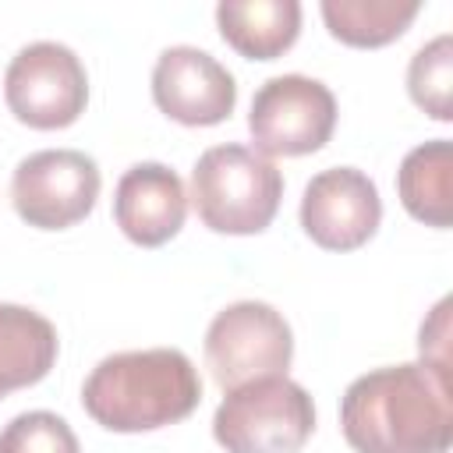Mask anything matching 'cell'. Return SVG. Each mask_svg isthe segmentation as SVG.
Segmentation results:
<instances>
[{
	"label": "cell",
	"mask_w": 453,
	"mask_h": 453,
	"mask_svg": "<svg viewBox=\"0 0 453 453\" xmlns=\"http://www.w3.org/2000/svg\"><path fill=\"white\" fill-rule=\"evenodd\" d=\"M188 191L184 180L163 163H134L113 191V219L127 241L159 248L184 226Z\"/></svg>",
	"instance_id": "cell-11"
},
{
	"label": "cell",
	"mask_w": 453,
	"mask_h": 453,
	"mask_svg": "<svg viewBox=\"0 0 453 453\" xmlns=\"http://www.w3.org/2000/svg\"><path fill=\"white\" fill-rule=\"evenodd\" d=\"M322 21L333 39L347 46H386L407 32L418 18V0H322Z\"/></svg>",
	"instance_id": "cell-15"
},
{
	"label": "cell",
	"mask_w": 453,
	"mask_h": 453,
	"mask_svg": "<svg viewBox=\"0 0 453 453\" xmlns=\"http://www.w3.org/2000/svg\"><path fill=\"white\" fill-rule=\"evenodd\" d=\"M446 333H449V301L442 297L432 315L421 322L418 333V350H421V365L435 368L439 375H449V354H446Z\"/></svg>",
	"instance_id": "cell-18"
},
{
	"label": "cell",
	"mask_w": 453,
	"mask_h": 453,
	"mask_svg": "<svg viewBox=\"0 0 453 453\" xmlns=\"http://www.w3.org/2000/svg\"><path fill=\"white\" fill-rule=\"evenodd\" d=\"M382 219L375 180L357 166L319 170L301 195V226L326 251L361 248Z\"/></svg>",
	"instance_id": "cell-9"
},
{
	"label": "cell",
	"mask_w": 453,
	"mask_h": 453,
	"mask_svg": "<svg viewBox=\"0 0 453 453\" xmlns=\"http://www.w3.org/2000/svg\"><path fill=\"white\" fill-rule=\"evenodd\" d=\"M340 428L357 453H446L453 442L449 375L421 361L372 368L347 386Z\"/></svg>",
	"instance_id": "cell-1"
},
{
	"label": "cell",
	"mask_w": 453,
	"mask_h": 453,
	"mask_svg": "<svg viewBox=\"0 0 453 453\" xmlns=\"http://www.w3.org/2000/svg\"><path fill=\"white\" fill-rule=\"evenodd\" d=\"M411 99L435 120L453 117V35L442 32L428 39L407 64Z\"/></svg>",
	"instance_id": "cell-16"
},
{
	"label": "cell",
	"mask_w": 453,
	"mask_h": 453,
	"mask_svg": "<svg viewBox=\"0 0 453 453\" xmlns=\"http://www.w3.org/2000/svg\"><path fill=\"white\" fill-rule=\"evenodd\" d=\"M290 361V322L265 301H234L205 329V365L223 393L251 379L287 375Z\"/></svg>",
	"instance_id": "cell-5"
},
{
	"label": "cell",
	"mask_w": 453,
	"mask_h": 453,
	"mask_svg": "<svg viewBox=\"0 0 453 453\" xmlns=\"http://www.w3.org/2000/svg\"><path fill=\"white\" fill-rule=\"evenodd\" d=\"M336 127V96L308 74H276L258 85L248 113L255 152L308 156L319 152Z\"/></svg>",
	"instance_id": "cell-7"
},
{
	"label": "cell",
	"mask_w": 453,
	"mask_h": 453,
	"mask_svg": "<svg viewBox=\"0 0 453 453\" xmlns=\"http://www.w3.org/2000/svg\"><path fill=\"white\" fill-rule=\"evenodd\" d=\"M57 329L46 315L25 304H0V400L35 386L57 361Z\"/></svg>",
	"instance_id": "cell-13"
},
{
	"label": "cell",
	"mask_w": 453,
	"mask_h": 453,
	"mask_svg": "<svg viewBox=\"0 0 453 453\" xmlns=\"http://www.w3.org/2000/svg\"><path fill=\"white\" fill-rule=\"evenodd\" d=\"M99 188L103 177L92 156L78 149H42L14 166L11 202L28 226L67 230L92 212Z\"/></svg>",
	"instance_id": "cell-8"
},
{
	"label": "cell",
	"mask_w": 453,
	"mask_h": 453,
	"mask_svg": "<svg viewBox=\"0 0 453 453\" xmlns=\"http://www.w3.org/2000/svg\"><path fill=\"white\" fill-rule=\"evenodd\" d=\"M219 35L248 60H276L301 32L297 0H223L216 7Z\"/></svg>",
	"instance_id": "cell-12"
},
{
	"label": "cell",
	"mask_w": 453,
	"mask_h": 453,
	"mask_svg": "<svg viewBox=\"0 0 453 453\" xmlns=\"http://www.w3.org/2000/svg\"><path fill=\"white\" fill-rule=\"evenodd\" d=\"M7 110L39 131H57L74 124L88 103V74L81 57L53 39L21 46L4 74Z\"/></svg>",
	"instance_id": "cell-6"
},
{
	"label": "cell",
	"mask_w": 453,
	"mask_h": 453,
	"mask_svg": "<svg viewBox=\"0 0 453 453\" xmlns=\"http://www.w3.org/2000/svg\"><path fill=\"white\" fill-rule=\"evenodd\" d=\"M396 191L403 209L428 223V226H449L453 219V149L449 138H432L425 145H414L400 170H396Z\"/></svg>",
	"instance_id": "cell-14"
},
{
	"label": "cell",
	"mask_w": 453,
	"mask_h": 453,
	"mask_svg": "<svg viewBox=\"0 0 453 453\" xmlns=\"http://www.w3.org/2000/svg\"><path fill=\"white\" fill-rule=\"evenodd\" d=\"M198 400V368L177 347L110 354L81 386V407L110 432H152L184 421Z\"/></svg>",
	"instance_id": "cell-2"
},
{
	"label": "cell",
	"mask_w": 453,
	"mask_h": 453,
	"mask_svg": "<svg viewBox=\"0 0 453 453\" xmlns=\"http://www.w3.org/2000/svg\"><path fill=\"white\" fill-rule=\"evenodd\" d=\"M283 198V173L248 145H212L191 170V205L216 234H262Z\"/></svg>",
	"instance_id": "cell-3"
},
{
	"label": "cell",
	"mask_w": 453,
	"mask_h": 453,
	"mask_svg": "<svg viewBox=\"0 0 453 453\" xmlns=\"http://www.w3.org/2000/svg\"><path fill=\"white\" fill-rule=\"evenodd\" d=\"M0 453H81V446L60 414L25 411L4 425Z\"/></svg>",
	"instance_id": "cell-17"
},
{
	"label": "cell",
	"mask_w": 453,
	"mask_h": 453,
	"mask_svg": "<svg viewBox=\"0 0 453 453\" xmlns=\"http://www.w3.org/2000/svg\"><path fill=\"white\" fill-rule=\"evenodd\" d=\"M315 432L308 389L287 375L226 389L212 414V435L226 453H297Z\"/></svg>",
	"instance_id": "cell-4"
},
{
	"label": "cell",
	"mask_w": 453,
	"mask_h": 453,
	"mask_svg": "<svg viewBox=\"0 0 453 453\" xmlns=\"http://www.w3.org/2000/svg\"><path fill=\"white\" fill-rule=\"evenodd\" d=\"M156 106L188 127H209L234 113L237 81L234 74L198 46H166L152 67Z\"/></svg>",
	"instance_id": "cell-10"
}]
</instances>
